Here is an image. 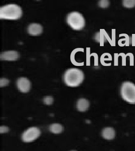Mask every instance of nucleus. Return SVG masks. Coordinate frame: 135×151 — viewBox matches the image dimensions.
<instances>
[{"mask_svg": "<svg viewBox=\"0 0 135 151\" xmlns=\"http://www.w3.org/2000/svg\"><path fill=\"white\" fill-rule=\"evenodd\" d=\"M17 86L21 92L26 93L29 92L31 89V83L27 78L22 77L19 78L17 80Z\"/></svg>", "mask_w": 135, "mask_h": 151, "instance_id": "nucleus-6", "label": "nucleus"}, {"mask_svg": "<svg viewBox=\"0 0 135 151\" xmlns=\"http://www.w3.org/2000/svg\"><path fill=\"white\" fill-rule=\"evenodd\" d=\"M19 58V53L15 50H9L1 54V60H16Z\"/></svg>", "mask_w": 135, "mask_h": 151, "instance_id": "nucleus-8", "label": "nucleus"}, {"mask_svg": "<svg viewBox=\"0 0 135 151\" xmlns=\"http://www.w3.org/2000/svg\"><path fill=\"white\" fill-rule=\"evenodd\" d=\"M101 135L103 138L106 140H112L115 138L116 132L115 129L112 127H105L102 130Z\"/></svg>", "mask_w": 135, "mask_h": 151, "instance_id": "nucleus-9", "label": "nucleus"}, {"mask_svg": "<svg viewBox=\"0 0 135 151\" xmlns=\"http://www.w3.org/2000/svg\"><path fill=\"white\" fill-rule=\"evenodd\" d=\"M90 103L85 98H80L76 103V108L80 111H85L90 107Z\"/></svg>", "mask_w": 135, "mask_h": 151, "instance_id": "nucleus-10", "label": "nucleus"}, {"mask_svg": "<svg viewBox=\"0 0 135 151\" xmlns=\"http://www.w3.org/2000/svg\"><path fill=\"white\" fill-rule=\"evenodd\" d=\"M43 28L41 24L39 23H32L30 24L27 28V32L32 36H37L41 34Z\"/></svg>", "mask_w": 135, "mask_h": 151, "instance_id": "nucleus-7", "label": "nucleus"}, {"mask_svg": "<svg viewBox=\"0 0 135 151\" xmlns=\"http://www.w3.org/2000/svg\"><path fill=\"white\" fill-rule=\"evenodd\" d=\"M0 132L1 133H6L9 132V128L5 126H1V128H0Z\"/></svg>", "mask_w": 135, "mask_h": 151, "instance_id": "nucleus-24", "label": "nucleus"}, {"mask_svg": "<svg viewBox=\"0 0 135 151\" xmlns=\"http://www.w3.org/2000/svg\"><path fill=\"white\" fill-rule=\"evenodd\" d=\"M8 79L5 78H1V86L2 87L4 86L7 85L9 83Z\"/></svg>", "mask_w": 135, "mask_h": 151, "instance_id": "nucleus-23", "label": "nucleus"}, {"mask_svg": "<svg viewBox=\"0 0 135 151\" xmlns=\"http://www.w3.org/2000/svg\"><path fill=\"white\" fill-rule=\"evenodd\" d=\"M64 129L63 126L59 123L52 124L49 126V130L54 134H59L63 132Z\"/></svg>", "mask_w": 135, "mask_h": 151, "instance_id": "nucleus-13", "label": "nucleus"}, {"mask_svg": "<svg viewBox=\"0 0 135 151\" xmlns=\"http://www.w3.org/2000/svg\"><path fill=\"white\" fill-rule=\"evenodd\" d=\"M66 22L75 30H80L85 27V19L82 14L78 12L73 11L68 13L66 17Z\"/></svg>", "mask_w": 135, "mask_h": 151, "instance_id": "nucleus-3", "label": "nucleus"}, {"mask_svg": "<svg viewBox=\"0 0 135 151\" xmlns=\"http://www.w3.org/2000/svg\"><path fill=\"white\" fill-rule=\"evenodd\" d=\"M22 8L16 4H8L0 8L1 19H18L22 16Z\"/></svg>", "mask_w": 135, "mask_h": 151, "instance_id": "nucleus-2", "label": "nucleus"}, {"mask_svg": "<svg viewBox=\"0 0 135 151\" xmlns=\"http://www.w3.org/2000/svg\"><path fill=\"white\" fill-rule=\"evenodd\" d=\"M120 56H121L122 58V65L126 66V57L128 56L124 53H120L119 54H118V56L119 57Z\"/></svg>", "mask_w": 135, "mask_h": 151, "instance_id": "nucleus-21", "label": "nucleus"}, {"mask_svg": "<svg viewBox=\"0 0 135 151\" xmlns=\"http://www.w3.org/2000/svg\"><path fill=\"white\" fill-rule=\"evenodd\" d=\"M107 32L104 29H100V32H97L96 35V40L97 42H99L100 46H103L106 38V35Z\"/></svg>", "mask_w": 135, "mask_h": 151, "instance_id": "nucleus-12", "label": "nucleus"}, {"mask_svg": "<svg viewBox=\"0 0 135 151\" xmlns=\"http://www.w3.org/2000/svg\"><path fill=\"white\" fill-rule=\"evenodd\" d=\"M132 46H135V34H132Z\"/></svg>", "mask_w": 135, "mask_h": 151, "instance_id": "nucleus-26", "label": "nucleus"}, {"mask_svg": "<svg viewBox=\"0 0 135 151\" xmlns=\"http://www.w3.org/2000/svg\"><path fill=\"white\" fill-rule=\"evenodd\" d=\"M127 55L128 56H129L130 58V65L131 66H134V56L132 53H127Z\"/></svg>", "mask_w": 135, "mask_h": 151, "instance_id": "nucleus-22", "label": "nucleus"}, {"mask_svg": "<svg viewBox=\"0 0 135 151\" xmlns=\"http://www.w3.org/2000/svg\"><path fill=\"white\" fill-rule=\"evenodd\" d=\"M41 134V131L37 127H30L22 134L21 139L24 142L33 141L38 138Z\"/></svg>", "mask_w": 135, "mask_h": 151, "instance_id": "nucleus-5", "label": "nucleus"}, {"mask_svg": "<svg viewBox=\"0 0 135 151\" xmlns=\"http://www.w3.org/2000/svg\"><path fill=\"white\" fill-rule=\"evenodd\" d=\"M121 96L124 101L135 104V84L129 81L123 82L121 86Z\"/></svg>", "mask_w": 135, "mask_h": 151, "instance_id": "nucleus-4", "label": "nucleus"}, {"mask_svg": "<svg viewBox=\"0 0 135 151\" xmlns=\"http://www.w3.org/2000/svg\"><path fill=\"white\" fill-rule=\"evenodd\" d=\"M90 48H86V59H87V65L90 66V57L93 56L94 58V65H98V54L96 53L93 52L90 54Z\"/></svg>", "mask_w": 135, "mask_h": 151, "instance_id": "nucleus-11", "label": "nucleus"}, {"mask_svg": "<svg viewBox=\"0 0 135 151\" xmlns=\"http://www.w3.org/2000/svg\"><path fill=\"white\" fill-rule=\"evenodd\" d=\"M54 99L51 96H47L44 98L43 102L44 104L47 105H50L53 103Z\"/></svg>", "mask_w": 135, "mask_h": 151, "instance_id": "nucleus-19", "label": "nucleus"}, {"mask_svg": "<svg viewBox=\"0 0 135 151\" xmlns=\"http://www.w3.org/2000/svg\"><path fill=\"white\" fill-rule=\"evenodd\" d=\"M81 51L82 52H84V49L83 48H77V49H75V50H73V51L72 52L71 55V60L72 63L73 64L75 65H80L82 66L84 64V62L81 63H79L76 62L75 60V54L78 52Z\"/></svg>", "mask_w": 135, "mask_h": 151, "instance_id": "nucleus-14", "label": "nucleus"}, {"mask_svg": "<svg viewBox=\"0 0 135 151\" xmlns=\"http://www.w3.org/2000/svg\"><path fill=\"white\" fill-rule=\"evenodd\" d=\"M122 36H124L125 37V38L121 39L119 40L118 41L120 42H122L123 41H125L126 42L124 44L121 43L118 44L119 46L124 47L126 45V46H129V37L128 35L126 34L123 33L119 35V37H121Z\"/></svg>", "mask_w": 135, "mask_h": 151, "instance_id": "nucleus-15", "label": "nucleus"}, {"mask_svg": "<svg viewBox=\"0 0 135 151\" xmlns=\"http://www.w3.org/2000/svg\"><path fill=\"white\" fill-rule=\"evenodd\" d=\"M110 1L108 0H102L98 1V6L101 8H107L110 6Z\"/></svg>", "mask_w": 135, "mask_h": 151, "instance_id": "nucleus-18", "label": "nucleus"}, {"mask_svg": "<svg viewBox=\"0 0 135 151\" xmlns=\"http://www.w3.org/2000/svg\"><path fill=\"white\" fill-rule=\"evenodd\" d=\"M112 39H111V42L110 44L111 46H116V29H112Z\"/></svg>", "mask_w": 135, "mask_h": 151, "instance_id": "nucleus-20", "label": "nucleus"}, {"mask_svg": "<svg viewBox=\"0 0 135 151\" xmlns=\"http://www.w3.org/2000/svg\"><path fill=\"white\" fill-rule=\"evenodd\" d=\"M85 76L81 70L76 68L68 69L63 76L65 84L70 87H77L83 82Z\"/></svg>", "mask_w": 135, "mask_h": 151, "instance_id": "nucleus-1", "label": "nucleus"}, {"mask_svg": "<svg viewBox=\"0 0 135 151\" xmlns=\"http://www.w3.org/2000/svg\"><path fill=\"white\" fill-rule=\"evenodd\" d=\"M122 3L125 8H132L135 7V0H123Z\"/></svg>", "mask_w": 135, "mask_h": 151, "instance_id": "nucleus-16", "label": "nucleus"}, {"mask_svg": "<svg viewBox=\"0 0 135 151\" xmlns=\"http://www.w3.org/2000/svg\"><path fill=\"white\" fill-rule=\"evenodd\" d=\"M105 61H112V56L108 57V58H105L103 55L101 56L100 58V61L101 64L104 66H110L111 65V63H105Z\"/></svg>", "mask_w": 135, "mask_h": 151, "instance_id": "nucleus-17", "label": "nucleus"}, {"mask_svg": "<svg viewBox=\"0 0 135 151\" xmlns=\"http://www.w3.org/2000/svg\"><path fill=\"white\" fill-rule=\"evenodd\" d=\"M118 53L114 54V65L115 66H118Z\"/></svg>", "mask_w": 135, "mask_h": 151, "instance_id": "nucleus-25", "label": "nucleus"}]
</instances>
